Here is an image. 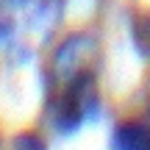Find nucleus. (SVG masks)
Listing matches in <instances>:
<instances>
[{"label": "nucleus", "mask_w": 150, "mask_h": 150, "mask_svg": "<svg viewBox=\"0 0 150 150\" xmlns=\"http://www.w3.org/2000/svg\"><path fill=\"white\" fill-rule=\"evenodd\" d=\"M95 45L86 36H72L56 50L47 95V122L56 134L70 136L97 117L100 100L95 89V72L89 53Z\"/></svg>", "instance_id": "obj_1"}, {"label": "nucleus", "mask_w": 150, "mask_h": 150, "mask_svg": "<svg viewBox=\"0 0 150 150\" xmlns=\"http://www.w3.org/2000/svg\"><path fill=\"white\" fill-rule=\"evenodd\" d=\"M11 150H47V145L42 142V136L25 131V134H20L14 142H11Z\"/></svg>", "instance_id": "obj_4"}, {"label": "nucleus", "mask_w": 150, "mask_h": 150, "mask_svg": "<svg viewBox=\"0 0 150 150\" xmlns=\"http://www.w3.org/2000/svg\"><path fill=\"white\" fill-rule=\"evenodd\" d=\"M108 150H150V122L122 120L108 134Z\"/></svg>", "instance_id": "obj_2"}, {"label": "nucleus", "mask_w": 150, "mask_h": 150, "mask_svg": "<svg viewBox=\"0 0 150 150\" xmlns=\"http://www.w3.org/2000/svg\"><path fill=\"white\" fill-rule=\"evenodd\" d=\"M131 39L134 47L142 53V59H150V14L139 11L131 17Z\"/></svg>", "instance_id": "obj_3"}]
</instances>
